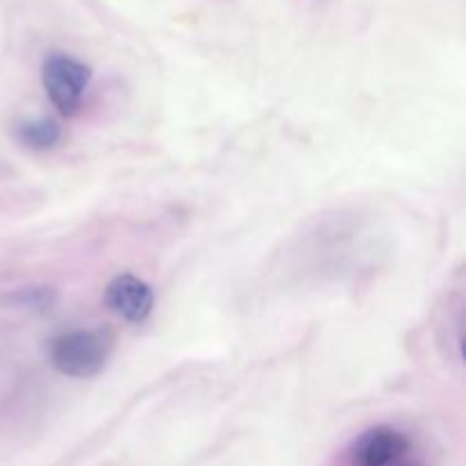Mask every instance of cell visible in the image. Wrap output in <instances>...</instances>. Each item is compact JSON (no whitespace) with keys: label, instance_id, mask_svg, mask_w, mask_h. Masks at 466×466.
Listing matches in <instances>:
<instances>
[{"label":"cell","instance_id":"7a4b0ae2","mask_svg":"<svg viewBox=\"0 0 466 466\" xmlns=\"http://www.w3.org/2000/svg\"><path fill=\"white\" fill-rule=\"evenodd\" d=\"M41 85L46 98L62 116L71 118L85 105L91 85V68L68 53H50L41 64Z\"/></svg>","mask_w":466,"mask_h":466},{"label":"cell","instance_id":"277c9868","mask_svg":"<svg viewBox=\"0 0 466 466\" xmlns=\"http://www.w3.org/2000/svg\"><path fill=\"white\" fill-rule=\"evenodd\" d=\"M105 305L121 321L139 326L153 314V287L135 273H118L105 287Z\"/></svg>","mask_w":466,"mask_h":466},{"label":"cell","instance_id":"52a82bcc","mask_svg":"<svg viewBox=\"0 0 466 466\" xmlns=\"http://www.w3.org/2000/svg\"><path fill=\"white\" fill-rule=\"evenodd\" d=\"M399 466H417V462L412 460V462H405V464H399Z\"/></svg>","mask_w":466,"mask_h":466},{"label":"cell","instance_id":"3957f363","mask_svg":"<svg viewBox=\"0 0 466 466\" xmlns=\"http://www.w3.org/2000/svg\"><path fill=\"white\" fill-rule=\"evenodd\" d=\"M412 460V440L408 432L394 426L369 428L349 449L350 466H399Z\"/></svg>","mask_w":466,"mask_h":466},{"label":"cell","instance_id":"8992f818","mask_svg":"<svg viewBox=\"0 0 466 466\" xmlns=\"http://www.w3.org/2000/svg\"><path fill=\"white\" fill-rule=\"evenodd\" d=\"M12 303L23 309H50L55 303V291L50 287H23L12 296Z\"/></svg>","mask_w":466,"mask_h":466},{"label":"cell","instance_id":"6da1fadb","mask_svg":"<svg viewBox=\"0 0 466 466\" xmlns=\"http://www.w3.org/2000/svg\"><path fill=\"white\" fill-rule=\"evenodd\" d=\"M114 344L100 330H66L53 337L48 344V362L62 376L73 380H86L105 371L112 358Z\"/></svg>","mask_w":466,"mask_h":466},{"label":"cell","instance_id":"5b68a950","mask_svg":"<svg viewBox=\"0 0 466 466\" xmlns=\"http://www.w3.org/2000/svg\"><path fill=\"white\" fill-rule=\"evenodd\" d=\"M14 135H16L18 144L25 146L27 150H35V153H48L55 150L62 144L64 130L55 118L39 116V118H25V121H18L14 127Z\"/></svg>","mask_w":466,"mask_h":466}]
</instances>
